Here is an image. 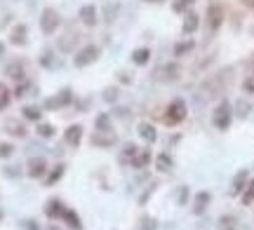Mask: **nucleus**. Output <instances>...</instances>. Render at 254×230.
I'll return each mask as SVG.
<instances>
[{"instance_id":"nucleus-1","label":"nucleus","mask_w":254,"mask_h":230,"mask_svg":"<svg viewBox=\"0 0 254 230\" xmlns=\"http://www.w3.org/2000/svg\"><path fill=\"white\" fill-rule=\"evenodd\" d=\"M186 118V104L181 101V99H174L172 104L167 106V110H165V115H162V120H165V124H179V122Z\"/></svg>"},{"instance_id":"nucleus-2","label":"nucleus","mask_w":254,"mask_h":230,"mask_svg":"<svg viewBox=\"0 0 254 230\" xmlns=\"http://www.w3.org/2000/svg\"><path fill=\"white\" fill-rule=\"evenodd\" d=\"M59 24H61L59 12H57V10H52V7H47V10L42 12V17H40V31L45 33V35H52L54 31L59 28Z\"/></svg>"},{"instance_id":"nucleus-3","label":"nucleus","mask_w":254,"mask_h":230,"mask_svg":"<svg viewBox=\"0 0 254 230\" xmlns=\"http://www.w3.org/2000/svg\"><path fill=\"white\" fill-rule=\"evenodd\" d=\"M97 56H99V47H97V45H87V47H82L80 52H78V56H76V66L78 68L87 66V64L97 61Z\"/></svg>"},{"instance_id":"nucleus-4","label":"nucleus","mask_w":254,"mask_h":230,"mask_svg":"<svg viewBox=\"0 0 254 230\" xmlns=\"http://www.w3.org/2000/svg\"><path fill=\"white\" fill-rule=\"evenodd\" d=\"M214 127L216 129H228L231 127V108H228V104H221L219 108L214 110Z\"/></svg>"},{"instance_id":"nucleus-5","label":"nucleus","mask_w":254,"mask_h":230,"mask_svg":"<svg viewBox=\"0 0 254 230\" xmlns=\"http://www.w3.org/2000/svg\"><path fill=\"white\" fill-rule=\"evenodd\" d=\"M221 21H224L221 7L219 5H210V10H207V26H210V31H216L221 26Z\"/></svg>"},{"instance_id":"nucleus-6","label":"nucleus","mask_w":254,"mask_h":230,"mask_svg":"<svg viewBox=\"0 0 254 230\" xmlns=\"http://www.w3.org/2000/svg\"><path fill=\"white\" fill-rule=\"evenodd\" d=\"M45 169H47V162H45L42 158L28 160V176H31V178H40V176L45 174Z\"/></svg>"},{"instance_id":"nucleus-7","label":"nucleus","mask_w":254,"mask_h":230,"mask_svg":"<svg viewBox=\"0 0 254 230\" xmlns=\"http://www.w3.org/2000/svg\"><path fill=\"white\" fill-rule=\"evenodd\" d=\"M80 139H82V127L80 124H71L66 129V143L73 146V148H78L80 146Z\"/></svg>"},{"instance_id":"nucleus-8","label":"nucleus","mask_w":254,"mask_h":230,"mask_svg":"<svg viewBox=\"0 0 254 230\" xmlns=\"http://www.w3.org/2000/svg\"><path fill=\"white\" fill-rule=\"evenodd\" d=\"M68 101H71V92L64 89V92H59V96L47 99V101H45V108H59V106H66Z\"/></svg>"},{"instance_id":"nucleus-9","label":"nucleus","mask_w":254,"mask_h":230,"mask_svg":"<svg viewBox=\"0 0 254 230\" xmlns=\"http://www.w3.org/2000/svg\"><path fill=\"white\" fill-rule=\"evenodd\" d=\"M80 19L85 26H94L97 24V7L94 5H85L80 10Z\"/></svg>"},{"instance_id":"nucleus-10","label":"nucleus","mask_w":254,"mask_h":230,"mask_svg":"<svg viewBox=\"0 0 254 230\" xmlns=\"http://www.w3.org/2000/svg\"><path fill=\"white\" fill-rule=\"evenodd\" d=\"M64 209H66V207L59 202V200H50V202H47V207H45V214H47L50 218H61Z\"/></svg>"},{"instance_id":"nucleus-11","label":"nucleus","mask_w":254,"mask_h":230,"mask_svg":"<svg viewBox=\"0 0 254 230\" xmlns=\"http://www.w3.org/2000/svg\"><path fill=\"white\" fill-rule=\"evenodd\" d=\"M210 200H212V195H210L207 190H202V193H198V195H195V207H193V212H195V214H202V212L207 209V204H210Z\"/></svg>"},{"instance_id":"nucleus-12","label":"nucleus","mask_w":254,"mask_h":230,"mask_svg":"<svg viewBox=\"0 0 254 230\" xmlns=\"http://www.w3.org/2000/svg\"><path fill=\"white\" fill-rule=\"evenodd\" d=\"M10 42H12V45H24V42H26V26H24V24H19V26L12 28Z\"/></svg>"},{"instance_id":"nucleus-13","label":"nucleus","mask_w":254,"mask_h":230,"mask_svg":"<svg viewBox=\"0 0 254 230\" xmlns=\"http://www.w3.org/2000/svg\"><path fill=\"white\" fill-rule=\"evenodd\" d=\"M61 218H64V221H66V223H68V226H71L73 230H80V228H82L80 218L76 216V212H71V209H64V214H61Z\"/></svg>"},{"instance_id":"nucleus-14","label":"nucleus","mask_w":254,"mask_h":230,"mask_svg":"<svg viewBox=\"0 0 254 230\" xmlns=\"http://www.w3.org/2000/svg\"><path fill=\"white\" fill-rule=\"evenodd\" d=\"M12 101V94H10V87L5 82H0V110H5Z\"/></svg>"},{"instance_id":"nucleus-15","label":"nucleus","mask_w":254,"mask_h":230,"mask_svg":"<svg viewBox=\"0 0 254 230\" xmlns=\"http://www.w3.org/2000/svg\"><path fill=\"white\" fill-rule=\"evenodd\" d=\"M156 167H158V172H170L172 169V158L167 155V153H162L156 158Z\"/></svg>"},{"instance_id":"nucleus-16","label":"nucleus","mask_w":254,"mask_h":230,"mask_svg":"<svg viewBox=\"0 0 254 230\" xmlns=\"http://www.w3.org/2000/svg\"><path fill=\"white\" fill-rule=\"evenodd\" d=\"M148 162H151V153H148V150H137V158L132 160L134 167L141 169V167H146Z\"/></svg>"},{"instance_id":"nucleus-17","label":"nucleus","mask_w":254,"mask_h":230,"mask_svg":"<svg viewBox=\"0 0 254 230\" xmlns=\"http://www.w3.org/2000/svg\"><path fill=\"white\" fill-rule=\"evenodd\" d=\"M148 59H151V52H148L146 47H144V50H134L132 61L137 64V66H144V64H148Z\"/></svg>"},{"instance_id":"nucleus-18","label":"nucleus","mask_w":254,"mask_h":230,"mask_svg":"<svg viewBox=\"0 0 254 230\" xmlns=\"http://www.w3.org/2000/svg\"><path fill=\"white\" fill-rule=\"evenodd\" d=\"M139 134H141V139H146L148 143H153V141L158 139V134H156V129H153L151 124H139Z\"/></svg>"},{"instance_id":"nucleus-19","label":"nucleus","mask_w":254,"mask_h":230,"mask_svg":"<svg viewBox=\"0 0 254 230\" xmlns=\"http://www.w3.org/2000/svg\"><path fill=\"white\" fill-rule=\"evenodd\" d=\"M198 24H200V19H198L193 12H188L186 21H184V33H193V31L198 28Z\"/></svg>"},{"instance_id":"nucleus-20","label":"nucleus","mask_w":254,"mask_h":230,"mask_svg":"<svg viewBox=\"0 0 254 230\" xmlns=\"http://www.w3.org/2000/svg\"><path fill=\"white\" fill-rule=\"evenodd\" d=\"M245 183H247V172H240V174L235 176V181H233V193H242Z\"/></svg>"},{"instance_id":"nucleus-21","label":"nucleus","mask_w":254,"mask_h":230,"mask_svg":"<svg viewBox=\"0 0 254 230\" xmlns=\"http://www.w3.org/2000/svg\"><path fill=\"white\" fill-rule=\"evenodd\" d=\"M254 202V178L247 183V188L242 193V204H252Z\"/></svg>"},{"instance_id":"nucleus-22","label":"nucleus","mask_w":254,"mask_h":230,"mask_svg":"<svg viewBox=\"0 0 254 230\" xmlns=\"http://www.w3.org/2000/svg\"><path fill=\"white\" fill-rule=\"evenodd\" d=\"M21 113H24V118H26V120H36V122L40 120V110L36 108V106H26Z\"/></svg>"},{"instance_id":"nucleus-23","label":"nucleus","mask_w":254,"mask_h":230,"mask_svg":"<svg viewBox=\"0 0 254 230\" xmlns=\"http://www.w3.org/2000/svg\"><path fill=\"white\" fill-rule=\"evenodd\" d=\"M97 129H99V132H111V120H108V115H99V118H97Z\"/></svg>"},{"instance_id":"nucleus-24","label":"nucleus","mask_w":254,"mask_h":230,"mask_svg":"<svg viewBox=\"0 0 254 230\" xmlns=\"http://www.w3.org/2000/svg\"><path fill=\"white\" fill-rule=\"evenodd\" d=\"M7 129H10V134H14V136H26V129H24L19 122H7Z\"/></svg>"},{"instance_id":"nucleus-25","label":"nucleus","mask_w":254,"mask_h":230,"mask_svg":"<svg viewBox=\"0 0 254 230\" xmlns=\"http://www.w3.org/2000/svg\"><path fill=\"white\" fill-rule=\"evenodd\" d=\"M38 134H40L42 139H52V136H54V127H52V124H42V122H40V124H38Z\"/></svg>"},{"instance_id":"nucleus-26","label":"nucleus","mask_w":254,"mask_h":230,"mask_svg":"<svg viewBox=\"0 0 254 230\" xmlns=\"http://www.w3.org/2000/svg\"><path fill=\"white\" fill-rule=\"evenodd\" d=\"M7 73L12 75L14 80H21V75H24V71H21V64H10V66H7Z\"/></svg>"},{"instance_id":"nucleus-27","label":"nucleus","mask_w":254,"mask_h":230,"mask_svg":"<svg viewBox=\"0 0 254 230\" xmlns=\"http://www.w3.org/2000/svg\"><path fill=\"white\" fill-rule=\"evenodd\" d=\"M61 176H64V164H57V167H54V172L47 176V183H54V181H59Z\"/></svg>"},{"instance_id":"nucleus-28","label":"nucleus","mask_w":254,"mask_h":230,"mask_svg":"<svg viewBox=\"0 0 254 230\" xmlns=\"http://www.w3.org/2000/svg\"><path fill=\"white\" fill-rule=\"evenodd\" d=\"M188 50H193V42H184V45L179 42V45L174 47V54H176V56H181V54H186Z\"/></svg>"},{"instance_id":"nucleus-29","label":"nucleus","mask_w":254,"mask_h":230,"mask_svg":"<svg viewBox=\"0 0 254 230\" xmlns=\"http://www.w3.org/2000/svg\"><path fill=\"white\" fill-rule=\"evenodd\" d=\"M191 2H193V0H176V2L172 5V7H174V12H184V10H186V7L191 5Z\"/></svg>"},{"instance_id":"nucleus-30","label":"nucleus","mask_w":254,"mask_h":230,"mask_svg":"<svg viewBox=\"0 0 254 230\" xmlns=\"http://www.w3.org/2000/svg\"><path fill=\"white\" fill-rule=\"evenodd\" d=\"M12 153H14V148L10 143H0V158H10Z\"/></svg>"},{"instance_id":"nucleus-31","label":"nucleus","mask_w":254,"mask_h":230,"mask_svg":"<svg viewBox=\"0 0 254 230\" xmlns=\"http://www.w3.org/2000/svg\"><path fill=\"white\" fill-rule=\"evenodd\" d=\"M242 2H245L247 7H252V10H254V0H242Z\"/></svg>"},{"instance_id":"nucleus-32","label":"nucleus","mask_w":254,"mask_h":230,"mask_svg":"<svg viewBox=\"0 0 254 230\" xmlns=\"http://www.w3.org/2000/svg\"><path fill=\"white\" fill-rule=\"evenodd\" d=\"M2 52H5V47H2V42H0V54H2Z\"/></svg>"},{"instance_id":"nucleus-33","label":"nucleus","mask_w":254,"mask_h":230,"mask_svg":"<svg viewBox=\"0 0 254 230\" xmlns=\"http://www.w3.org/2000/svg\"><path fill=\"white\" fill-rule=\"evenodd\" d=\"M151 2H158V0H151Z\"/></svg>"},{"instance_id":"nucleus-34","label":"nucleus","mask_w":254,"mask_h":230,"mask_svg":"<svg viewBox=\"0 0 254 230\" xmlns=\"http://www.w3.org/2000/svg\"><path fill=\"white\" fill-rule=\"evenodd\" d=\"M0 218H2V214H0Z\"/></svg>"}]
</instances>
